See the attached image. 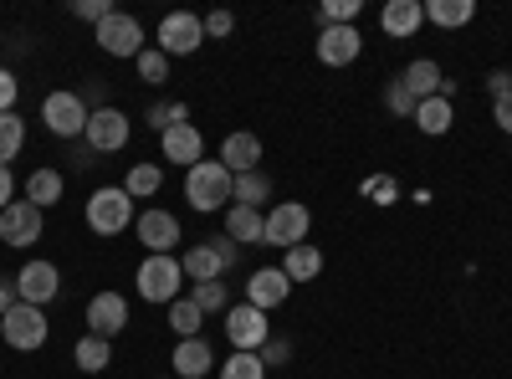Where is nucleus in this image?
I'll list each match as a JSON object with an SVG mask.
<instances>
[{
    "label": "nucleus",
    "mask_w": 512,
    "mask_h": 379,
    "mask_svg": "<svg viewBox=\"0 0 512 379\" xmlns=\"http://www.w3.org/2000/svg\"><path fill=\"white\" fill-rule=\"evenodd\" d=\"M134 67H139L144 82H169V57H164L159 47H144V52L134 57Z\"/></svg>",
    "instance_id": "nucleus-36"
},
{
    "label": "nucleus",
    "mask_w": 512,
    "mask_h": 379,
    "mask_svg": "<svg viewBox=\"0 0 512 379\" xmlns=\"http://www.w3.org/2000/svg\"><path fill=\"white\" fill-rule=\"evenodd\" d=\"M139 298L144 303H175L180 298V287H185V267H180V257H144L139 262Z\"/></svg>",
    "instance_id": "nucleus-4"
},
{
    "label": "nucleus",
    "mask_w": 512,
    "mask_h": 379,
    "mask_svg": "<svg viewBox=\"0 0 512 379\" xmlns=\"http://www.w3.org/2000/svg\"><path fill=\"white\" fill-rule=\"evenodd\" d=\"M159 185H164V170H159V164H128V180H123V190L134 195V200L159 195Z\"/></svg>",
    "instance_id": "nucleus-30"
},
{
    "label": "nucleus",
    "mask_w": 512,
    "mask_h": 379,
    "mask_svg": "<svg viewBox=\"0 0 512 379\" xmlns=\"http://www.w3.org/2000/svg\"><path fill=\"white\" fill-rule=\"evenodd\" d=\"M359 52H364L359 26H323L318 31V62L323 67H349V62H359Z\"/></svg>",
    "instance_id": "nucleus-15"
},
{
    "label": "nucleus",
    "mask_w": 512,
    "mask_h": 379,
    "mask_svg": "<svg viewBox=\"0 0 512 379\" xmlns=\"http://www.w3.org/2000/svg\"><path fill=\"white\" fill-rule=\"evenodd\" d=\"M11 200H16V175H11V164H0V210Z\"/></svg>",
    "instance_id": "nucleus-44"
},
{
    "label": "nucleus",
    "mask_w": 512,
    "mask_h": 379,
    "mask_svg": "<svg viewBox=\"0 0 512 379\" xmlns=\"http://www.w3.org/2000/svg\"><path fill=\"white\" fill-rule=\"evenodd\" d=\"M200 41H205L200 16L175 11V16H164V21H159V41H154V47H159L164 57H195V52H200Z\"/></svg>",
    "instance_id": "nucleus-12"
},
{
    "label": "nucleus",
    "mask_w": 512,
    "mask_h": 379,
    "mask_svg": "<svg viewBox=\"0 0 512 379\" xmlns=\"http://www.w3.org/2000/svg\"><path fill=\"white\" fill-rule=\"evenodd\" d=\"M256 359H262L267 369H272V364H287V359H292V344H287V339H267L262 349H256Z\"/></svg>",
    "instance_id": "nucleus-40"
},
{
    "label": "nucleus",
    "mask_w": 512,
    "mask_h": 379,
    "mask_svg": "<svg viewBox=\"0 0 512 379\" xmlns=\"http://www.w3.org/2000/svg\"><path fill=\"white\" fill-rule=\"evenodd\" d=\"M221 164H226L231 175H251V170H262V139L246 134V129L226 134V144H221Z\"/></svg>",
    "instance_id": "nucleus-19"
},
{
    "label": "nucleus",
    "mask_w": 512,
    "mask_h": 379,
    "mask_svg": "<svg viewBox=\"0 0 512 379\" xmlns=\"http://www.w3.org/2000/svg\"><path fill=\"white\" fill-rule=\"evenodd\" d=\"M169 369H175L180 379H205L210 369H216V349H210L205 339H180L175 344V364Z\"/></svg>",
    "instance_id": "nucleus-21"
},
{
    "label": "nucleus",
    "mask_w": 512,
    "mask_h": 379,
    "mask_svg": "<svg viewBox=\"0 0 512 379\" xmlns=\"http://www.w3.org/2000/svg\"><path fill=\"white\" fill-rule=\"evenodd\" d=\"M72 364H77L82 374H103V369L113 364V339H98V333H82L77 349H72Z\"/></svg>",
    "instance_id": "nucleus-26"
},
{
    "label": "nucleus",
    "mask_w": 512,
    "mask_h": 379,
    "mask_svg": "<svg viewBox=\"0 0 512 379\" xmlns=\"http://www.w3.org/2000/svg\"><path fill=\"white\" fill-rule=\"evenodd\" d=\"M134 231H139V246L149 251V257H175V246H180V221L169 216V210H159V205H149L144 216L134 221Z\"/></svg>",
    "instance_id": "nucleus-11"
},
{
    "label": "nucleus",
    "mask_w": 512,
    "mask_h": 379,
    "mask_svg": "<svg viewBox=\"0 0 512 379\" xmlns=\"http://www.w3.org/2000/svg\"><path fill=\"white\" fill-rule=\"evenodd\" d=\"M128 139H134V118H128L123 108H98V113H88L82 144H88L93 154H118Z\"/></svg>",
    "instance_id": "nucleus-6"
},
{
    "label": "nucleus",
    "mask_w": 512,
    "mask_h": 379,
    "mask_svg": "<svg viewBox=\"0 0 512 379\" xmlns=\"http://www.w3.org/2000/svg\"><path fill=\"white\" fill-rule=\"evenodd\" d=\"M216 374H221V379H267V364L256 359V354H231Z\"/></svg>",
    "instance_id": "nucleus-34"
},
{
    "label": "nucleus",
    "mask_w": 512,
    "mask_h": 379,
    "mask_svg": "<svg viewBox=\"0 0 512 379\" xmlns=\"http://www.w3.org/2000/svg\"><path fill=\"white\" fill-rule=\"evenodd\" d=\"M226 339H231V349L236 354H256L267 339H272V323H267V313L262 308H251V303H236L231 313H226Z\"/></svg>",
    "instance_id": "nucleus-10"
},
{
    "label": "nucleus",
    "mask_w": 512,
    "mask_h": 379,
    "mask_svg": "<svg viewBox=\"0 0 512 379\" xmlns=\"http://www.w3.org/2000/svg\"><path fill=\"white\" fill-rule=\"evenodd\" d=\"M123 328H128L123 292H93L88 298V333H98V339H118Z\"/></svg>",
    "instance_id": "nucleus-16"
},
{
    "label": "nucleus",
    "mask_w": 512,
    "mask_h": 379,
    "mask_svg": "<svg viewBox=\"0 0 512 379\" xmlns=\"http://www.w3.org/2000/svg\"><path fill=\"white\" fill-rule=\"evenodd\" d=\"M159 149H164L169 164H185V170L205 159V139H200L195 123H175V129H164L159 134Z\"/></svg>",
    "instance_id": "nucleus-18"
},
{
    "label": "nucleus",
    "mask_w": 512,
    "mask_h": 379,
    "mask_svg": "<svg viewBox=\"0 0 512 379\" xmlns=\"http://www.w3.org/2000/svg\"><path fill=\"white\" fill-rule=\"evenodd\" d=\"M400 82L415 93V103H425V98H436L441 88H446V77H441V67L431 62V57H420V62H410L405 72H400Z\"/></svg>",
    "instance_id": "nucleus-24"
},
{
    "label": "nucleus",
    "mask_w": 512,
    "mask_h": 379,
    "mask_svg": "<svg viewBox=\"0 0 512 379\" xmlns=\"http://www.w3.org/2000/svg\"><path fill=\"white\" fill-rule=\"evenodd\" d=\"M57 292H62V272H57L52 262H26V267L16 272V298L31 303V308H47Z\"/></svg>",
    "instance_id": "nucleus-14"
},
{
    "label": "nucleus",
    "mask_w": 512,
    "mask_h": 379,
    "mask_svg": "<svg viewBox=\"0 0 512 379\" xmlns=\"http://www.w3.org/2000/svg\"><path fill=\"white\" fill-rule=\"evenodd\" d=\"M379 26H384V36L405 41V36H415L425 26V6H420V0H390V6L379 11Z\"/></svg>",
    "instance_id": "nucleus-20"
},
{
    "label": "nucleus",
    "mask_w": 512,
    "mask_h": 379,
    "mask_svg": "<svg viewBox=\"0 0 512 379\" xmlns=\"http://www.w3.org/2000/svg\"><path fill=\"white\" fill-rule=\"evenodd\" d=\"M487 93H492V103L507 98V93H512V72H492V77H487Z\"/></svg>",
    "instance_id": "nucleus-45"
},
{
    "label": "nucleus",
    "mask_w": 512,
    "mask_h": 379,
    "mask_svg": "<svg viewBox=\"0 0 512 379\" xmlns=\"http://www.w3.org/2000/svg\"><path fill=\"white\" fill-rule=\"evenodd\" d=\"M236 262H241V246H236L226 231L210 236V241H200V246H190L185 257H180V267H185L190 282H221Z\"/></svg>",
    "instance_id": "nucleus-2"
},
{
    "label": "nucleus",
    "mask_w": 512,
    "mask_h": 379,
    "mask_svg": "<svg viewBox=\"0 0 512 379\" xmlns=\"http://www.w3.org/2000/svg\"><path fill=\"white\" fill-rule=\"evenodd\" d=\"M231 195H236V175L226 170L221 159H200L185 170V200L210 216V210H231Z\"/></svg>",
    "instance_id": "nucleus-1"
},
{
    "label": "nucleus",
    "mask_w": 512,
    "mask_h": 379,
    "mask_svg": "<svg viewBox=\"0 0 512 379\" xmlns=\"http://www.w3.org/2000/svg\"><path fill=\"white\" fill-rule=\"evenodd\" d=\"M226 236H231L236 246H256V241H267V210L231 205V210H226Z\"/></svg>",
    "instance_id": "nucleus-22"
},
{
    "label": "nucleus",
    "mask_w": 512,
    "mask_h": 379,
    "mask_svg": "<svg viewBox=\"0 0 512 379\" xmlns=\"http://www.w3.org/2000/svg\"><path fill=\"white\" fill-rule=\"evenodd\" d=\"M164 379H169V374H164Z\"/></svg>",
    "instance_id": "nucleus-47"
},
{
    "label": "nucleus",
    "mask_w": 512,
    "mask_h": 379,
    "mask_svg": "<svg viewBox=\"0 0 512 379\" xmlns=\"http://www.w3.org/2000/svg\"><path fill=\"white\" fill-rule=\"evenodd\" d=\"M415 129L420 134H431V139H441L446 129H451V123H456V103L446 98V93H436V98H425V103H415Z\"/></svg>",
    "instance_id": "nucleus-23"
},
{
    "label": "nucleus",
    "mask_w": 512,
    "mask_h": 379,
    "mask_svg": "<svg viewBox=\"0 0 512 379\" xmlns=\"http://www.w3.org/2000/svg\"><path fill=\"white\" fill-rule=\"evenodd\" d=\"M492 123H497V129H502V134H512V93L492 103Z\"/></svg>",
    "instance_id": "nucleus-43"
},
{
    "label": "nucleus",
    "mask_w": 512,
    "mask_h": 379,
    "mask_svg": "<svg viewBox=\"0 0 512 379\" xmlns=\"http://www.w3.org/2000/svg\"><path fill=\"white\" fill-rule=\"evenodd\" d=\"M88 226L93 236H123L134 226V195L123 185H108V190H93L88 195Z\"/></svg>",
    "instance_id": "nucleus-3"
},
{
    "label": "nucleus",
    "mask_w": 512,
    "mask_h": 379,
    "mask_svg": "<svg viewBox=\"0 0 512 379\" xmlns=\"http://www.w3.org/2000/svg\"><path fill=\"white\" fill-rule=\"evenodd\" d=\"M16 303H21V298H16V282H6V277H0V318H6Z\"/></svg>",
    "instance_id": "nucleus-46"
},
{
    "label": "nucleus",
    "mask_w": 512,
    "mask_h": 379,
    "mask_svg": "<svg viewBox=\"0 0 512 379\" xmlns=\"http://www.w3.org/2000/svg\"><path fill=\"white\" fill-rule=\"evenodd\" d=\"M47 333H52L47 313L31 308V303H16L6 318H0V339H6L16 354H36L41 344H47Z\"/></svg>",
    "instance_id": "nucleus-5"
},
{
    "label": "nucleus",
    "mask_w": 512,
    "mask_h": 379,
    "mask_svg": "<svg viewBox=\"0 0 512 379\" xmlns=\"http://www.w3.org/2000/svg\"><path fill=\"white\" fill-rule=\"evenodd\" d=\"M41 123H47L52 139H82V129H88V103L77 93H47L41 98Z\"/></svg>",
    "instance_id": "nucleus-7"
},
{
    "label": "nucleus",
    "mask_w": 512,
    "mask_h": 379,
    "mask_svg": "<svg viewBox=\"0 0 512 379\" xmlns=\"http://www.w3.org/2000/svg\"><path fill=\"white\" fill-rule=\"evenodd\" d=\"M384 108H390L395 118H415V93L405 88L400 77H390V82H384Z\"/></svg>",
    "instance_id": "nucleus-35"
},
{
    "label": "nucleus",
    "mask_w": 512,
    "mask_h": 379,
    "mask_svg": "<svg viewBox=\"0 0 512 379\" xmlns=\"http://www.w3.org/2000/svg\"><path fill=\"white\" fill-rule=\"evenodd\" d=\"M62 190H67V180H62V170H52V164H41V170H31V175H26V200H31V205H41V210L57 205V200H62Z\"/></svg>",
    "instance_id": "nucleus-25"
},
{
    "label": "nucleus",
    "mask_w": 512,
    "mask_h": 379,
    "mask_svg": "<svg viewBox=\"0 0 512 379\" xmlns=\"http://www.w3.org/2000/svg\"><path fill=\"white\" fill-rule=\"evenodd\" d=\"M185 118H190L185 103H154V108H149V123H154L159 134H164V129H175V123H185Z\"/></svg>",
    "instance_id": "nucleus-37"
},
{
    "label": "nucleus",
    "mask_w": 512,
    "mask_h": 379,
    "mask_svg": "<svg viewBox=\"0 0 512 379\" xmlns=\"http://www.w3.org/2000/svg\"><path fill=\"white\" fill-rule=\"evenodd\" d=\"M41 226H47V210L31 205L26 195L0 210V241L16 246V251H21V246H36V241H41Z\"/></svg>",
    "instance_id": "nucleus-8"
},
{
    "label": "nucleus",
    "mask_w": 512,
    "mask_h": 379,
    "mask_svg": "<svg viewBox=\"0 0 512 379\" xmlns=\"http://www.w3.org/2000/svg\"><path fill=\"white\" fill-rule=\"evenodd\" d=\"M282 272H287V282H313L318 272H323V251L318 246H292V251H282Z\"/></svg>",
    "instance_id": "nucleus-27"
},
{
    "label": "nucleus",
    "mask_w": 512,
    "mask_h": 379,
    "mask_svg": "<svg viewBox=\"0 0 512 379\" xmlns=\"http://www.w3.org/2000/svg\"><path fill=\"white\" fill-rule=\"evenodd\" d=\"M318 16H323V26H354V16H359V0H328V6H323Z\"/></svg>",
    "instance_id": "nucleus-38"
},
{
    "label": "nucleus",
    "mask_w": 512,
    "mask_h": 379,
    "mask_svg": "<svg viewBox=\"0 0 512 379\" xmlns=\"http://www.w3.org/2000/svg\"><path fill=\"white\" fill-rule=\"evenodd\" d=\"M472 16H477V0H425V21H431V26L456 31V26H466Z\"/></svg>",
    "instance_id": "nucleus-28"
},
{
    "label": "nucleus",
    "mask_w": 512,
    "mask_h": 379,
    "mask_svg": "<svg viewBox=\"0 0 512 379\" xmlns=\"http://www.w3.org/2000/svg\"><path fill=\"white\" fill-rule=\"evenodd\" d=\"M200 323H205V313H200L190 298H175V303H169V328H175L180 339H200Z\"/></svg>",
    "instance_id": "nucleus-33"
},
{
    "label": "nucleus",
    "mask_w": 512,
    "mask_h": 379,
    "mask_svg": "<svg viewBox=\"0 0 512 379\" xmlns=\"http://www.w3.org/2000/svg\"><path fill=\"white\" fill-rule=\"evenodd\" d=\"M16 93H21V82L11 67H0V113H16Z\"/></svg>",
    "instance_id": "nucleus-39"
},
{
    "label": "nucleus",
    "mask_w": 512,
    "mask_h": 379,
    "mask_svg": "<svg viewBox=\"0 0 512 379\" xmlns=\"http://www.w3.org/2000/svg\"><path fill=\"white\" fill-rule=\"evenodd\" d=\"M308 231H313V210H308V205L287 200V205H272V210H267V246L292 251V246L308 241Z\"/></svg>",
    "instance_id": "nucleus-9"
},
{
    "label": "nucleus",
    "mask_w": 512,
    "mask_h": 379,
    "mask_svg": "<svg viewBox=\"0 0 512 379\" xmlns=\"http://www.w3.org/2000/svg\"><path fill=\"white\" fill-rule=\"evenodd\" d=\"M200 26H205V36H231L236 16L231 11H210V16H200Z\"/></svg>",
    "instance_id": "nucleus-42"
},
{
    "label": "nucleus",
    "mask_w": 512,
    "mask_h": 379,
    "mask_svg": "<svg viewBox=\"0 0 512 379\" xmlns=\"http://www.w3.org/2000/svg\"><path fill=\"white\" fill-rule=\"evenodd\" d=\"M72 16H82V21H108L113 16V6H108V0H77V6H72Z\"/></svg>",
    "instance_id": "nucleus-41"
},
{
    "label": "nucleus",
    "mask_w": 512,
    "mask_h": 379,
    "mask_svg": "<svg viewBox=\"0 0 512 379\" xmlns=\"http://www.w3.org/2000/svg\"><path fill=\"white\" fill-rule=\"evenodd\" d=\"M26 149V118L21 113H0V164H11Z\"/></svg>",
    "instance_id": "nucleus-31"
},
{
    "label": "nucleus",
    "mask_w": 512,
    "mask_h": 379,
    "mask_svg": "<svg viewBox=\"0 0 512 379\" xmlns=\"http://www.w3.org/2000/svg\"><path fill=\"white\" fill-rule=\"evenodd\" d=\"M190 303L200 313H231V292H226V282H195L190 287Z\"/></svg>",
    "instance_id": "nucleus-32"
},
{
    "label": "nucleus",
    "mask_w": 512,
    "mask_h": 379,
    "mask_svg": "<svg viewBox=\"0 0 512 379\" xmlns=\"http://www.w3.org/2000/svg\"><path fill=\"white\" fill-rule=\"evenodd\" d=\"M98 47L108 52V57H139L144 52V26L128 16V11H113L108 21H98Z\"/></svg>",
    "instance_id": "nucleus-13"
},
{
    "label": "nucleus",
    "mask_w": 512,
    "mask_h": 379,
    "mask_svg": "<svg viewBox=\"0 0 512 379\" xmlns=\"http://www.w3.org/2000/svg\"><path fill=\"white\" fill-rule=\"evenodd\" d=\"M287 292H292V282H287L282 267H256L251 282H246V303H251V308H262V313H272V308L287 303Z\"/></svg>",
    "instance_id": "nucleus-17"
},
{
    "label": "nucleus",
    "mask_w": 512,
    "mask_h": 379,
    "mask_svg": "<svg viewBox=\"0 0 512 379\" xmlns=\"http://www.w3.org/2000/svg\"><path fill=\"white\" fill-rule=\"evenodd\" d=\"M267 200H272V175H267V170L236 175V195H231V205H251V210H262Z\"/></svg>",
    "instance_id": "nucleus-29"
}]
</instances>
